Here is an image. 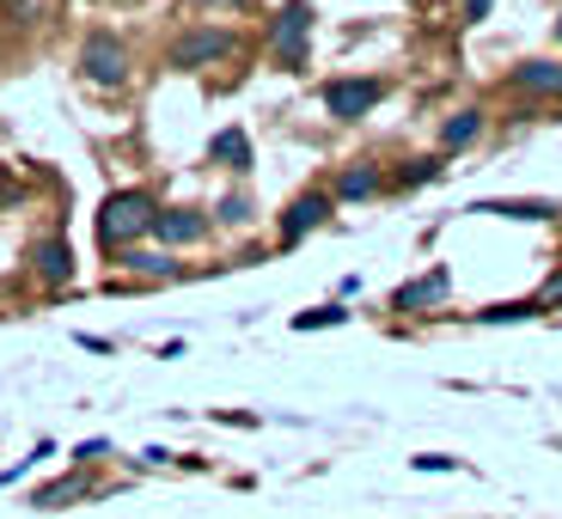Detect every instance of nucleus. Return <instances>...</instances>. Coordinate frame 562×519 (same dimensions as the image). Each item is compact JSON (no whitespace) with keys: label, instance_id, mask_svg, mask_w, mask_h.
<instances>
[{"label":"nucleus","instance_id":"f257e3e1","mask_svg":"<svg viewBox=\"0 0 562 519\" xmlns=\"http://www.w3.org/2000/svg\"><path fill=\"white\" fill-rule=\"evenodd\" d=\"M154 221H159V196L140 190V183H128V190H111V196L99 202L92 239H99L104 257H123V251H135L140 239H154Z\"/></svg>","mask_w":562,"mask_h":519},{"label":"nucleus","instance_id":"f03ea898","mask_svg":"<svg viewBox=\"0 0 562 519\" xmlns=\"http://www.w3.org/2000/svg\"><path fill=\"white\" fill-rule=\"evenodd\" d=\"M226 56H239V31L233 25H190V31H178V37L166 43V68L171 74H202V68H214V61H226Z\"/></svg>","mask_w":562,"mask_h":519},{"label":"nucleus","instance_id":"7ed1b4c3","mask_svg":"<svg viewBox=\"0 0 562 519\" xmlns=\"http://www.w3.org/2000/svg\"><path fill=\"white\" fill-rule=\"evenodd\" d=\"M128 74H135V56L116 31H86L80 37V80L99 86V92H123Z\"/></svg>","mask_w":562,"mask_h":519},{"label":"nucleus","instance_id":"20e7f679","mask_svg":"<svg viewBox=\"0 0 562 519\" xmlns=\"http://www.w3.org/2000/svg\"><path fill=\"white\" fill-rule=\"evenodd\" d=\"M269 56H276L281 74H300L312 61V0H288L269 19Z\"/></svg>","mask_w":562,"mask_h":519},{"label":"nucleus","instance_id":"39448f33","mask_svg":"<svg viewBox=\"0 0 562 519\" xmlns=\"http://www.w3.org/2000/svg\"><path fill=\"white\" fill-rule=\"evenodd\" d=\"M337 214V196L330 190H300L288 208H281V226H276V245L281 251H294V245H306V233H318L324 221Z\"/></svg>","mask_w":562,"mask_h":519},{"label":"nucleus","instance_id":"423d86ee","mask_svg":"<svg viewBox=\"0 0 562 519\" xmlns=\"http://www.w3.org/2000/svg\"><path fill=\"white\" fill-rule=\"evenodd\" d=\"M99 495V471H80V464H68L61 477L37 483V489L25 495V507H37V514H68V507L92 501Z\"/></svg>","mask_w":562,"mask_h":519},{"label":"nucleus","instance_id":"0eeeda50","mask_svg":"<svg viewBox=\"0 0 562 519\" xmlns=\"http://www.w3.org/2000/svg\"><path fill=\"white\" fill-rule=\"evenodd\" d=\"M385 99V80H373V74H349V80H324V111L337 116V123H361L373 104Z\"/></svg>","mask_w":562,"mask_h":519},{"label":"nucleus","instance_id":"6e6552de","mask_svg":"<svg viewBox=\"0 0 562 519\" xmlns=\"http://www.w3.org/2000/svg\"><path fill=\"white\" fill-rule=\"evenodd\" d=\"M31 281H37L43 294H61L74 281V245H68V233H49V239H37L31 245Z\"/></svg>","mask_w":562,"mask_h":519},{"label":"nucleus","instance_id":"1a4fd4ad","mask_svg":"<svg viewBox=\"0 0 562 519\" xmlns=\"http://www.w3.org/2000/svg\"><path fill=\"white\" fill-rule=\"evenodd\" d=\"M214 233V214L209 208H183V202H159V221H154V239L166 245V251H183V245H202Z\"/></svg>","mask_w":562,"mask_h":519},{"label":"nucleus","instance_id":"9d476101","mask_svg":"<svg viewBox=\"0 0 562 519\" xmlns=\"http://www.w3.org/2000/svg\"><path fill=\"white\" fill-rule=\"evenodd\" d=\"M452 294V275L447 269H428V275H416V281H404L392 294V312H428V306H440V300Z\"/></svg>","mask_w":562,"mask_h":519},{"label":"nucleus","instance_id":"9b49d317","mask_svg":"<svg viewBox=\"0 0 562 519\" xmlns=\"http://www.w3.org/2000/svg\"><path fill=\"white\" fill-rule=\"evenodd\" d=\"M209 166H221V171H233V178H245V171L257 166V154H251V135H245L239 123H233V128H221V135L209 140Z\"/></svg>","mask_w":562,"mask_h":519},{"label":"nucleus","instance_id":"f8f14e48","mask_svg":"<svg viewBox=\"0 0 562 519\" xmlns=\"http://www.w3.org/2000/svg\"><path fill=\"white\" fill-rule=\"evenodd\" d=\"M380 190H385V178H380L373 159H349V166L337 171V183H330V196L337 202H367V196H380Z\"/></svg>","mask_w":562,"mask_h":519},{"label":"nucleus","instance_id":"ddd939ff","mask_svg":"<svg viewBox=\"0 0 562 519\" xmlns=\"http://www.w3.org/2000/svg\"><path fill=\"white\" fill-rule=\"evenodd\" d=\"M507 86L526 92V99H538V92H562V61H520V68L507 74Z\"/></svg>","mask_w":562,"mask_h":519},{"label":"nucleus","instance_id":"4468645a","mask_svg":"<svg viewBox=\"0 0 562 519\" xmlns=\"http://www.w3.org/2000/svg\"><path fill=\"white\" fill-rule=\"evenodd\" d=\"M111 263H123L135 281H178L183 275V269L171 263V251H140V245H135V251H123V257H111Z\"/></svg>","mask_w":562,"mask_h":519},{"label":"nucleus","instance_id":"2eb2a0df","mask_svg":"<svg viewBox=\"0 0 562 519\" xmlns=\"http://www.w3.org/2000/svg\"><path fill=\"white\" fill-rule=\"evenodd\" d=\"M483 135V111H459L447 116V128H440V154H464L471 140Z\"/></svg>","mask_w":562,"mask_h":519},{"label":"nucleus","instance_id":"dca6fc26","mask_svg":"<svg viewBox=\"0 0 562 519\" xmlns=\"http://www.w3.org/2000/svg\"><path fill=\"white\" fill-rule=\"evenodd\" d=\"M56 452H61V447H56L49 435H43V440H31V452H25V459H13L7 471H0V489H19V483H25V477L37 471L43 459H56Z\"/></svg>","mask_w":562,"mask_h":519},{"label":"nucleus","instance_id":"f3484780","mask_svg":"<svg viewBox=\"0 0 562 519\" xmlns=\"http://www.w3.org/2000/svg\"><path fill=\"white\" fill-rule=\"evenodd\" d=\"M471 214H507V221H557L550 202H477Z\"/></svg>","mask_w":562,"mask_h":519},{"label":"nucleus","instance_id":"a211bd4d","mask_svg":"<svg viewBox=\"0 0 562 519\" xmlns=\"http://www.w3.org/2000/svg\"><path fill=\"white\" fill-rule=\"evenodd\" d=\"M440 171H447V154H428V159H416V166L397 171V190H422V183H435Z\"/></svg>","mask_w":562,"mask_h":519},{"label":"nucleus","instance_id":"6ab92c4d","mask_svg":"<svg viewBox=\"0 0 562 519\" xmlns=\"http://www.w3.org/2000/svg\"><path fill=\"white\" fill-rule=\"evenodd\" d=\"M111 452H116V447H111V435H92V440H80V447L68 452V464H80V471H99V464L111 459Z\"/></svg>","mask_w":562,"mask_h":519},{"label":"nucleus","instance_id":"aec40b11","mask_svg":"<svg viewBox=\"0 0 562 519\" xmlns=\"http://www.w3.org/2000/svg\"><path fill=\"white\" fill-rule=\"evenodd\" d=\"M245 221H251V196H245V190L214 202V226H245Z\"/></svg>","mask_w":562,"mask_h":519},{"label":"nucleus","instance_id":"412c9836","mask_svg":"<svg viewBox=\"0 0 562 519\" xmlns=\"http://www.w3.org/2000/svg\"><path fill=\"white\" fill-rule=\"evenodd\" d=\"M349 312L342 306H312V312H294V330H330V324H342Z\"/></svg>","mask_w":562,"mask_h":519},{"label":"nucleus","instance_id":"4be33fe9","mask_svg":"<svg viewBox=\"0 0 562 519\" xmlns=\"http://www.w3.org/2000/svg\"><path fill=\"white\" fill-rule=\"evenodd\" d=\"M538 312H544L538 300H514V306H490L483 324H520V318H538Z\"/></svg>","mask_w":562,"mask_h":519},{"label":"nucleus","instance_id":"5701e85b","mask_svg":"<svg viewBox=\"0 0 562 519\" xmlns=\"http://www.w3.org/2000/svg\"><path fill=\"white\" fill-rule=\"evenodd\" d=\"M74 342H80L86 354H116V342H111V337H92V330H80Z\"/></svg>","mask_w":562,"mask_h":519},{"label":"nucleus","instance_id":"b1692460","mask_svg":"<svg viewBox=\"0 0 562 519\" xmlns=\"http://www.w3.org/2000/svg\"><path fill=\"white\" fill-rule=\"evenodd\" d=\"M490 7H495V0H464V25H483V19H490Z\"/></svg>","mask_w":562,"mask_h":519},{"label":"nucleus","instance_id":"393cba45","mask_svg":"<svg viewBox=\"0 0 562 519\" xmlns=\"http://www.w3.org/2000/svg\"><path fill=\"white\" fill-rule=\"evenodd\" d=\"M190 7H209V13H239V7H251V0H190Z\"/></svg>","mask_w":562,"mask_h":519},{"label":"nucleus","instance_id":"a878e982","mask_svg":"<svg viewBox=\"0 0 562 519\" xmlns=\"http://www.w3.org/2000/svg\"><path fill=\"white\" fill-rule=\"evenodd\" d=\"M140 464H147V471H159V464H171V452L166 447H147V452H140Z\"/></svg>","mask_w":562,"mask_h":519},{"label":"nucleus","instance_id":"bb28decb","mask_svg":"<svg viewBox=\"0 0 562 519\" xmlns=\"http://www.w3.org/2000/svg\"><path fill=\"white\" fill-rule=\"evenodd\" d=\"M538 306H562V281H550V287H544V300H538Z\"/></svg>","mask_w":562,"mask_h":519},{"label":"nucleus","instance_id":"cd10ccee","mask_svg":"<svg viewBox=\"0 0 562 519\" xmlns=\"http://www.w3.org/2000/svg\"><path fill=\"white\" fill-rule=\"evenodd\" d=\"M557 43H562V13H557Z\"/></svg>","mask_w":562,"mask_h":519}]
</instances>
